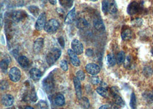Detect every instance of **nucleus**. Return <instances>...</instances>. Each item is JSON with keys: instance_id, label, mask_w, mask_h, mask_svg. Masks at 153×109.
<instances>
[{"instance_id": "nucleus-21", "label": "nucleus", "mask_w": 153, "mask_h": 109, "mask_svg": "<svg viewBox=\"0 0 153 109\" xmlns=\"http://www.w3.org/2000/svg\"><path fill=\"white\" fill-rule=\"evenodd\" d=\"M10 62V59L9 60V59H5L2 60L1 61L0 63V67H1V71L4 73H6L7 72L8 70V68L9 64Z\"/></svg>"}, {"instance_id": "nucleus-10", "label": "nucleus", "mask_w": 153, "mask_h": 109, "mask_svg": "<svg viewBox=\"0 0 153 109\" xmlns=\"http://www.w3.org/2000/svg\"><path fill=\"white\" fill-rule=\"evenodd\" d=\"M26 13H24V11L22 10H16V11H14L11 15L12 19L16 22L18 23L20 21H21L22 20H23V18H24Z\"/></svg>"}, {"instance_id": "nucleus-24", "label": "nucleus", "mask_w": 153, "mask_h": 109, "mask_svg": "<svg viewBox=\"0 0 153 109\" xmlns=\"http://www.w3.org/2000/svg\"><path fill=\"white\" fill-rule=\"evenodd\" d=\"M28 10H29L31 13L34 17H37L39 15L40 9L36 6H34V5L29 6V7H28Z\"/></svg>"}, {"instance_id": "nucleus-27", "label": "nucleus", "mask_w": 153, "mask_h": 109, "mask_svg": "<svg viewBox=\"0 0 153 109\" xmlns=\"http://www.w3.org/2000/svg\"><path fill=\"white\" fill-rule=\"evenodd\" d=\"M118 10V8L116 3L115 2H112L110 3L109 8V12L111 14H114Z\"/></svg>"}, {"instance_id": "nucleus-31", "label": "nucleus", "mask_w": 153, "mask_h": 109, "mask_svg": "<svg viewBox=\"0 0 153 109\" xmlns=\"http://www.w3.org/2000/svg\"><path fill=\"white\" fill-rule=\"evenodd\" d=\"M85 75L82 71H78L76 72V78L82 81L85 79Z\"/></svg>"}, {"instance_id": "nucleus-40", "label": "nucleus", "mask_w": 153, "mask_h": 109, "mask_svg": "<svg viewBox=\"0 0 153 109\" xmlns=\"http://www.w3.org/2000/svg\"><path fill=\"white\" fill-rule=\"evenodd\" d=\"M99 109H108V106L107 105H102L101 106Z\"/></svg>"}, {"instance_id": "nucleus-13", "label": "nucleus", "mask_w": 153, "mask_h": 109, "mask_svg": "<svg viewBox=\"0 0 153 109\" xmlns=\"http://www.w3.org/2000/svg\"><path fill=\"white\" fill-rule=\"evenodd\" d=\"M73 80H74V84L75 86L77 97L79 99H80L82 98V86H81V83L80 82V80H79L76 77H74Z\"/></svg>"}, {"instance_id": "nucleus-38", "label": "nucleus", "mask_w": 153, "mask_h": 109, "mask_svg": "<svg viewBox=\"0 0 153 109\" xmlns=\"http://www.w3.org/2000/svg\"><path fill=\"white\" fill-rule=\"evenodd\" d=\"M59 42L60 44L61 45V46L63 48L64 47V45H65V42H64V40L63 39V37H61L59 38Z\"/></svg>"}, {"instance_id": "nucleus-18", "label": "nucleus", "mask_w": 153, "mask_h": 109, "mask_svg": "<svg viewBox=\"0 0 153 109\" xmlns=\"http://www.w3.org/2000/svg\"><path fill=\"white\" fill-rule=\"evenodd\" d=\"M88 25H89V24L85 18H80L77 21V28L80 29H85L88 26Z\"/></svg>"}, {"instance_id": "nucleus-29", "label": "nucleus", "mask_w": 153, "mask_h": 109, "mask_svg": "<svg viewBox=\"0 0 153 109\" xmlns=\"http://www.w3.org/2000/svg\"><path fill=\"white\" fill-rule=\"evenodd\" d=\"M96 92H98V94H99L101 96H102L103 97H107V91L106 90V89H104L103 87H99L96 89Z\"/></svg>"}, {"instance_id": "nucleus-16", "label": "nucleus", "mask_w": 153, "mask_h": 109, "mask_svg": "<svg viewBox=\"0 0 153 109\" xmlns=\"http://www.w3.org/2000/svg\"><path fill=\"white\" fill-rule=\"evenodd\" d=\"M43 86L44 89L47 91V92H50L53 87V83L51 79V78L48 77L45 79L43 81Z\"/></svg>"}, {"instance_id": "nucleus-6", "label": "nucleus", "mask_w": 153, "mask_h": 109, "mask_svg": "<svg viewBox=\"0 0 153 109\" xmlns=\"http://www.w3.org/2000/svg\"><path fill=\"white\" fill-rule=\"evenodd\" d=\"M72 50H74L77 55H81L83 52V45L80 41L77 39H74L71 42Z\"/></svg>"}, {"instance_id": "nucleus-42", "label": "nucleus", "mask_w": 153, "mask_h": 109, "mask_svg": "<svg viewBox=\"0 0 153 109\" xmlns=\"http://www.w3.org/2000/svg\"><path fill=\"white\" fill-rule=\"evenodd\" d=\"M90 1H93V2H95V1H97L98 0H90Z\"/></svg>"}, {"instance_id": "nucleus-8", "label": "nucleus", "mask_w": 153, "mask_h": 109, "mask_svg": "<svg viewBox=\"0 0 153 109\" xmlns=\"http://www.w3.org/2000/svg\"><path fill=\"white\" fill-rule=\"evenodd\" d=\"M68 54L69 56L71 63L75 67L80 66V61L78 58L76 53L72 50L69 49L68 50Z\"/></svg>"}, {"instance_id": "nucleus-32", "label": "nucleus", "mask_w": 153, "mask_h": 109, "mask_svg": "<svg viewBox=\"0 0 153 109\" xmlns=\"http://www.w3.org/2000/svg\"><path fill=\"white\" fill-rule=\"evenodd\" d=\"M73 1L74 0H60V1L61 2V4L63 6L67 7L69 8H70L72 5Z\"/></svg>"}, {"instance_id": "nucleus-26", "label": "nucleus", "mask_w": 153, "mask_h": 109, "mask_svg": "<svg viewBox=\"0 0 153 109\" xmlns=\"http://www.w3.org/2000/svg\"><path fill=\"white\" fill-rule=\"evenodd\" d=\"M130 106L131 109H137V104H136V95L134 92L131 94L130 102Z\"/></svg>"}, {"instance_id": "nucleus-9", "label": "nucleus", "mask_w": 153, "mask_h": 109, "mask_svg": "<svg viewBox=\"0 0 153 109\" xmlns=\"http://www.w3.org/2000/svg\"><path fill=\"white\" fill-rule=\"evenodd\" d=\"M2 104L5 107H10L14 103V98L10 94H5L1 99Z\"/></svg>"}, {"instance_id": "nucleus-43", "label": "nucleus", "mask_w": 153, "mask_h": 109, "mask_svg": "<svg viewBox=\"0 0 153 109\" xmlns=\"http://www.w3.org/2000/svg\"><path fill=\"white\" fill-rule=\"evenodd\" d=\"M152 55H153V48L152 49Z\"/></svg>"}, {"instance_id": "nucleus-33", "label": "nucleus", "mask_w": 153, "mask_h": 109, "mask_svg": "<svg viewBox=\"0 0 153 109\" xmlns=\"http://www.w3.org/2000/svg\"><path fill=\"white\" fill-rule=\"evenodd\" d=\"M90 81L94 85H96L100 83V79L98 76H95L94 75V76L90 78Z\"/></svg>"}, {"instance_id": "nucleus-25", "label": "nucleus", "mask_w": 153, "mask_h": 109, "mask_svg": "<svg viewBox=\"0 0 153 109\" xmlns=\"http://www.w3.org/2000/svg\"><path fill=\"white\" fill-rule=\"evenodd\" d=\"M125 53L123 51H120L117 55V63L120 65L123 63L125 61Z\"/></svg>"}, {"instance_id": "nucleus-20", "label": "nucleus", "mask_w": 153, "mask_h": 109, "mask_svg": "<svg viewBox=\"0 0 153 109\" xmlns=\"http://www.w3.org/2000/svg\"><path fill=\"white\" fill-rule=\"evenodd\" d=\"M18 62L20 66L23 68H26L29 66V61L25 56H21L18 59Z\"/></svg>"}, {"instance_id": "nucleus-3", "label": "nucleus", "mask_w": 153, "mask_h": 109, "mask_svg": "<svg viewBox=\"0 0 153 109\" xmlns=\"http://www.w3.org/2000/svg\"><path fill=\"white\" fill-rule=\"evenodd\" d=\"M9 76L12 82H17L21 79V71L17 67H13L9 71Z\"/></svg>"}, {"instance_id": "nucleus-44", "label": "nucleus", "mask_w": 153, "mask_h": 109, "mask_svg": "<svg viewBox=\"0 0 153 109\" xmlns=\"http://www.w3.org/2000/svg\"><path fill=\"white\" fill-rule=\"evenodd\" d=\"M42 109H46V108H42Z\"/></svg>"}, {"instance_id": "nucleus-15", "label": "nucleus", "mask_w": 153, "mask_h": 109, "mask_svg": "<svg viewBox=\"0 0 153 109\" xmlns=\"http://www.w3.org/2000/svg\"><path fill=\"white\" fill-rule=\"evenodd\" d=\"M75 16H76V11H75V8H74L71 10L69 12L68 15H67V16L65 18L66 24H71L74 21Z\"/></svg>"}, {"instance_id": "nucleus-23", "label": "nucleus", "mask_w": 153, "mask_h": 109, "mask_svg": "<svg viewBox=\"0 0 153 109\" xmlns=\"http://www.w3.org/2000/svg\"><path fill=\"white\" fill-rule=\"evenodd\" d=\"M106 62L109 66L113 67L114 66H115V64L116 63V59L113 55L109 54L107 56Z\"/></svg>"}, {"instance_id": "nucleus-46", "label": "nucleus", "mask_w": 153, "mask_h": 109, "mask_svg": "<svg viewBox=\"0 0 153 109\" xmlns=\"http://www.w3.org/2000/svg\"></svg>"}, {"instance_id": "nucleus-35", "label": "nucleus", "mask_w": 153, "mask_h": 109, "mask_svg": "<svg viewBox=\"0 0 153 109\" xmlns=\"http://www.w3.org/2000/svg\"><path fill=\"white\" fill-rule=\"evenodd\" d=\"M142 23H143V21L140 18H136L133 21V24L137 27L141 26Z\"/></svg>"}, {"instance_id": "nucleus-14", "label": "nucleus", "mask_w": 153, "mask_h": 109, "mask_svg": "<svg viewBox=\"0 0 153 109\" xmlns=\"http://www.w3.org/2000/svg\"><path fill=\"white\" fill-rule=\"evenodd\" d=\"M29 74L31 78L34 80H39L42 76V72L36 68H34L30 70Z\"/></svg>"}, {"instance_id": "nucleus-19", "label": "nucleus", "mask_w": 153, "mask_h": 109, "mask_svg": "<svg viewBox=\"0 0 153 109\" xmlns=\"http://www.w3.org/2000/svg\"><path fill=\"white\" fill-rule=\"evenodd\" d=\"M133 36L132 31L130 29H126L122 32V38L123 40L127 41L130 40Z\"/></svg>"}, {"instance_id": "nucleus-11", "label": "nucleus", "mask_w": 153, "mask_h": 109, "mask_svg": "<svg viewBox=\"0 0 153 109\" xmlns=\"http://www.w3.org/2000/svg\"><path fill=\"white\" fill-rule=\"evenodd\" d=\"M114 90H112V93L114 97V102L117 105V106H124L125 105V103L124 101L123 100V99L121 98V97L118 94V91H116L115 89V88L114 87Z\"/></svg>"}, {"instance_id": "nucleus-41", "label": "nucleus", "mask_w": 153, "mask_h": 109, "mask_svg": "<svg viewBox=\"0 0 153 109\" xmlns=\"http://www.w3.org/2000/svg\"><path fill=\"white\" fill-rule=\"evenodd\" d=\"M25 109H34V108H32V107H31V106H27V107H26Z\"/></svg>"}, {"instance_id": "nucleus-39", "label": "nucleus", "mask_w": 153, "mask_h": 109, "mask_svg": "<svg viewBox=\"0 0 153 109\" xmlns=\"http://www.w3.org/2000/svg\"><path fill=\"white\" fill-rule=\"evenodd\" d=\"M48 1H49L50 3L52 4V5H56V3H57V1L56 0H48Z\"/></svg>"}, {"instance_id": "nucleus-37", "label": "nucleus", "mask_w": 153, "mask_h": 109, "mask_svg": "<svg viewBox=\"0 0 153 109\" xmlns=\"http://www.w3.org/2000/svg\"><path fill=\"white\" fill-rule=\"evenodd\" d=\"M85 54L87 56H89V57H91L92 56H93L94 55V51L93 50L91 49H87L86 51H85Z\"/></svg>"}, {"instance_id": "nucleus-34", "label": "nucleus", "mask_w": 153, "mask_h": 109, "mask_svg": "<svg viewBox=\"0 0 153 109\" xmlns=\"http://www.w3.org/2000/svg\"><path fill=\"white\" fill-rule=\"evenodd\" d=\"M82 104L83 106V107L86 109H87L90 107V103H89L88 99L85 97H83L82 99Z\"/></svg>"}, {"instance_id": "nucleus-12", "label": "nucleus", "mask_w": 153, "mask_h": 109, "mask_svg": "<svg viewBox=\"0 0 153 109\" xmlns=\"http://www.w3.org/2000/svg\"><path fill=\"white\" fill-rule=\"evenodd\" d=\"M44 39L43 38H38L34 42V52L37 53L40 52L43 49L44 46Z\"/></svg>"}, {"instance_id": "nucleus-2", "label": "nucleus", "mask_w": 153, "mask_h": 109, "mask_svg": "<svg viewBox=\"0 0 153 109\" xmlns=\"http://www.w3.org/2000/svg\"><path fill=\"white\" fill-rule=\"evenodd\" d=\"M59 28V23L55 19H51L47 23L44 27V30L48 34L55 33Z\"/></svg>"}, {"instance_id": "nucleus-45", "label": "nucleus", "mask_w": 153, "mask_h": 109, "mask_svg": "<svg viewBox=\"0 0 153 109\" xmlns=\"http://www.w3.org/2000/svg\"></svg>"}, {"instance_id": "nucleus-22", "label": "nucleus", "mask_w": 153, "mask_h": 109, "mask_svg": "<svg viewBox=\"0 0 153 109\" xmlns=\"http://www.w3.org/2000/svg\"><path fill=\"white\" fill-rule=\"evenodd\" d=\"M55 102L57 106H62L65 104V98L62 94H58L55 98Z\"/></svg>"}, {"instance_id": "nucleus-1", "label": "nucleus", "mask_w": 153, "mask_h": 109, "mask_svg": "<svg viewBox=\"0 0 153 109\" xmlns=\"http://www.w3.org/2000/svg\"><path fill=\"white\" fill-rule=\"evenodd\" d=\"M61 55V51L59 48H52L47 53L46 56V60L49 65L53 64L58 59Z\"/></svg>"}, {"instance_id": "nucleus-17", "label": "nucleus", "mask_w": 153, "mask_h": 109, "mask_svg": "<svg viewBox=\"0 0 153 109\" xmlns=\"http://www.w3.org/2000/svg\"><path fill=\"white\" fill-rule=\"evenodd\" d=\"M94 26L95 28L100 32L104 31L105 30V26L102 20L99 18H96L94 21Z\"/></svg>"}, {"instance_id": "nucleus-30", "label": "nucleus", "mask_w": 153, "mask_h": 109, "mask_svg": "<svg viewBox=\"0 0 153 109\" xmlns=\"http://www.w3.org/2000/svg\"><path fill=\"white\" fill-rule=\"evenodd\" d=\"M60 67L64 71H67L68 69V65L67 61L65 60H63L60 62Z\"/></svg>"}, {"instance_id": "nucleus-28", "label": "nucleus", "mask_w": 153, "mask_h": 109, "mask_svg": "<svg viewBox=\"0 0 153 109\" xmlns=\"http://www.w3.org/2000/svg\"><path fill=\"white\" fill-rule=\"evenodd\" d=\"M110 2L108 0H104L102 2V11L104 13H107L109 12Z\"/></svg>"}, {"instance_id": "nucleus-4", "label": "nucleus", "mask_w": 153, "mask_h": 109, "mask_svg": "<svg viewBox=\"0 0 153 109\" xmlns=\"http://www.w3.org/2000/svg\"><path fill=\"white\" fill-rule=\"evenodd\" d=\"M46 20H47V16L45 13L43 12L41 13L37 18V20L36 23L35 27L37 31H42L43 29H44V27L46 25Z\"/></svg>"}, {"instance_id": "nucleus-7", "label": "nucleus", "mask_w": 153, "mask_h": 109, "mask_svg": "<svg viewBox=\"0 0 153 109\" xmlns=\"http://www.w3.org/2000/svg\"><path fill=\"white\" fill-rule=\"evenodd\" d=\"M85 69L88 74L92 75H96L99 73L101 68L96 64L89 63L86 65Z\"/></svg>"}, {"instance_id": "nucleus-5", "label": "nucleus", "mask_w": 153, "mask_h": 109, "mask_svg": "<svg viewBox=\"0 0 153 109\" xmlns=\"http://www.w3.org/2000/svg\"><path fill=\"white\" fill-rule=\"evenodd\" d=\"M142 8L136 2H131L128 7V13L130 15H134L140 12Z\"/></svg>"}, {"instance_id": "nucleus-36", "label": "nucleus", "mask_w": 153, "mask_h": 109, "mask_svg": "<svg viewBox=\"0 0 153 109\" xmlns=\"http://www.w3.org/2000/svg\"><path fill=\"white\" fill-rule=\"evenodd\" d=\"M9 87V84L7 81L2 80L1 82V90H6Z\"/></svg>"}]
</instances>
